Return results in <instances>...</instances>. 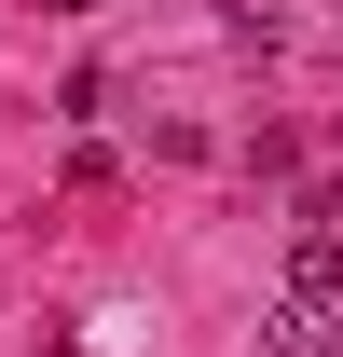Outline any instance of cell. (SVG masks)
<instances>
[{
	"instance_id": "obj_1",
	"label": "cell",
	"mask_w": 343,
	"mask_h": 357,
	"mask_svg": "<svg viewBox=\"0 0 343 357\" xmlns=\"http://www.w3.org/2000/svg\"><path fill=\"white\" fill-rule=\"evenodd\" d=\"M261 344H275V357H330V344H343V303H302V289H275Z\"/></svg>"
},
{
	"instance_id": "obj_3",
	"label": "cell",
	"mask_w": 343,
	"mask_h": 357,
	"mask_svg": "<svg viewBox=\"0 0 343 357\" xmlns=\"http://www.w3.org/2000/svg\"><path fill=\"white\" fill-rule=\"evenodd\" d=\"M55 14H83V0H55Z\"/></svg>"
},
{
	"instance_id": "obj_2",
	"label": "cell",
	"mask_w": 343,
	"mask_h": 357,
	"mask_svg": "<svg viewBox=\"0 0 343 357\" xmlns=\"http://www.w3.org/2000/svg\"><path fill=\"white\" fill-rule=\"evenodd\" d=\"M289 289H302V303H343V234H330V220L289 234Z\"/></svg>"
}]
</instances>
